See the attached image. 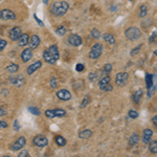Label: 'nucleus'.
Returning a JSON list of instances; mask_svg holds the SVG:
<instances>
[{"mask_svg": "<svg viewBox=\"0 0 157 157\" xmlns=\"http://www.w3.org/2000/svg\"><path fill=\"white\" fill-rule=\"evenodd\" d=\"M154 55L157 56V50H155V52H154Z\"/></svg>", "mask_w": 157, "mask_h": 157, "instance_id": "obj_49", "label": "nucleus"}, {"mask_svg": "<svg viewBox=\"0 0 157 157\" xmlns=\"http://www.w3.org/2000/svg\"><path fill=\"white\" fill-rule=\"evenodd\" d=\"M19 129H20L19 121L16 120V121H14V130H15V131H19Z\"/></svg>", "mask_w": 157, "mask_h": 157, "instance_id": "obj_44", "label": "nucleus"}, {"mask_svg": "<svg viewBox=\"0 0 157 157\" xmlns=\"http://www.w3.org/2000/svg\"><path fill=\"white\" fill-rule=\"evenodd\" d=\"M145 80H146V87H147V89H148L149 92H150L151 89H152V87H153V75H152L151 73L147 72Z\"/></svg>", "mask_w": 157, "mask_h": 157, "instance_id": "obj_21", "label": "nucleus"}, {"mask_svg": "<svg viewBox=\"0 0 157 157\" xmlns=\"http://www.w3.org/2000/svg\"><path fill=\"white\" fill-rule=\"evenodd\" d=\"M6 70L10 73H16L18 72L19 70V65L18 64H15V63H11L6 66Z\"/></svg>", "mask_w": 157, "mask_h": 157, "instance_id": "obj_25", "label": "nucleus"}, {"mask_svg": "<svg viewBox=\"0 0 157 157\" xmlns=\"http://www.w3.org/2000/svg\"><path fill=\"white\" fill-rule=\"evenodd\" d=\"M103 54V45L101 43H95L92 47H91L89 52V58L92 60H97L102 56Z\"/></svg>", "mask_w": 157, "mask_h": 157, "instance_id": "obj_3", "label": "nucleus"}, {"mask_svg": "<svg viewBox=\"0 0 157 157\" xmlns=\"http://www.w3.org/2000/svg\"><path fill=\"white\" fill-rule=\"evenodd\" d=\"M97 77H98V75H97V73H95V72H91L90 75H88V78H89L90 82H94L95 78H97Z\"/></svg>", "mask_w": 157, "mask_h": 157, "instance_id": "obj_41", "label": "nucleus"}, {"mask_svg": "<svg viewBox=\"0 0 157 157\" xmlns=\"http://www.w3.org/2000/svg\"><path fill=\"white\" fill-rule=\"evenodd\" d=\"M48 52H49V54L54 57V59L56 61H58L59 60V58H60V52H59V48H58V46L56 44L54 45H50V46L48 47Z\"/></svg>", "mask_w": 157, "mask_h": 157, "instance_id": "obj_17", "label": "nucleus"}, {"mask_svg": "<svg viewBox=\"0 0 157 157\" xmlns=\"http://www.w3.org/2000/svg\"><path fill=\"white\" fill-rule=\"evenodd\" d=\"M6 114V111L4 110L3 108H1V107H0V116H4Z\"/></svg>", "mask_w": 157, "mask_h": 157, "instance_id": "obj_46", "label": "nucleus"}, {"mask_svg": "<svg viewBox=\"0 0 157 157\" xmlns=\"http://www.w3.org/2000/svg\"><path fill=\"white\" fill-rule=\"evenodd\" d=\"M55 141H56V144H57L59 147H64L65 145H66V143H67V140L65 139V137H63L62 135H58V136H56L55 137Z\"/></svg>", "mask_w": 157, "mask_h": 157, "instance_id": "obj_26", "label": "nucleus"}, {"mask_svg": "<svg viewBox=\"0 0 157 157\" xmlns=\"http://www.w3.org/2000/svg\"><path fill=\"white\" fill-rule=\"evenodd\" d=\"M152 136H153V131L151 129H145L143 132V143L148 145L152 140Z\"/></svg>", "mask_w": 157, "mask_h": 157, "instance_id": "obj_15", "label": "nucleus"}, {"mask_svg": "<svg viewBox=\"0 0 157 157\" xmlns=\"http://www.w3.org/2000/svg\"><path fill=\"white\" fill-rule=\"evenodd\" d=\"M91 136H92V131L89 130V129L80 131V133H78V137L81 139H89Z\"/></svg>", "mask_w": 157, "mask_h": 157, "instance_id": "obj_23", "label": "nucleus"}, {"mask_svg": "<svg viewBox=\"0 0 157 157\" xmlns=\"http://www.w3.org/2000/svg\"><path fill=\"white\" fill-rule=\"evenodd\" d=\"M17 18L16 14L14 12L11 11V10H1L0 11V19L2 20H15Z\"/></svg>", "mask_w": 157, "mask_h": 157, "instance_id": "obj_10", "label": "nucleus"}, {"mask_svg": "<svg viewBox=\"0 0 157 157\" xmlns=\"http://www.w3.org/2000/svg\"><path fill=\"white\" fill-rule=\"evenodd\" d=\"M156 37H157V32H153V33H152V35L150 36V38H149V42L154 43V42H155Z\"/></svg>", "mask_w": 157, "mask_h": 157, "instance_id": "obj_40", "label": "nucleus"}, {"mask_svg": "<svg viewBox=\"0 0 157 157\" xmlns=\"http://www.w3.org/2000/svg\"><path fill=\"white\" fill-rule=\"evenodd\" d=\"M67 41H68V43H69L70 45H72V46H75V47L82 45V43H83L82 38L78 36V35H75V34L70 35V36L68 37Z\"/></svg>", "mask_w": 157, "mask_h": 157, "instance_id": "obj_11", "label": "nucleus"}, {"mask_svg": "<svg viewBox=\"0 0 157 157\" xmlns=\"http://www.w3.org/2000/svg\"><path fill=\"white\" fill-rule=\"evenodd\" d=\"M29 43V34H22V36L20 37L19 40H18V45L20 47H23V46H26Z\"/></svg>", "mask_w": 157, "mask_h": 157, "instance_id": "obj_20", "label": "nucleus"}, {"mask_svg": "<svg viewBox=\"0 0 157 157\" xmlns=\"http://www.w3.org/2000/svg\"><path fill=\"white\" fill-rule=\"evenodd\" d=\"M66 111L64 109H52V110H46L45 111V115L48 118H55V117H65L66 116Z\"/></svg>", "mask_w": 157, "mask_h": 157, "instance_id": "obj_4", "label": "nucleus"}, {"mask_svg": "<svg viewBox=\"0 0 157 157\" xmlns=\"http://www.w3.org/2000/svg\"><path fill=\"white\" fill-rule=\"evenodd\" d=\"M125 36L130 41H135L141 37V30L136 26H130L125 30Z\"/></svg>", "mask_w": 157, "mask_h": 157, "instance_id": "obj_2", "label": "nucleus"}, {"mask_svg": "<svg viewBox=\"0 0 157 157\" xmlns=\"http://www.w3.org/2000/svg\"><path fill=\"white\" fill-rule=\"evenodd\" d=\"M128 114H129V117L133 118V120H136V118L139 116V113L137 112V111H135V110H129Z\"/></svg>", "mask_w": 157, "mask_h": 157, "instance_id": "obj_34", "label": "nucleus"}, {"mask_svg": "<svg viewBox=\"0 0 157 157\" xmlns=\"http://www.w3.org/2000/svg\"><path fill=\"white\" fill-rule=\"evenodd\" d=\"M90 34H91V36H92V38H94V39H100L101 36H102L101 32L98 29H92L90 32Z\"/></svg>", "mask_w": 157, "mask_h": 157, "instance_id": "obj_30", "label": "nucleus"}, {"mask_svg": "<svg viewBox=\"0 0 157 157\" xmlns=\"http://www.w3.org/2000/svg\"><path fill=\"white\" fill-rule=\"evenodd\" d=\"M32 58H33V49L32 48H25L23 52H21V59L24 63L29 62Z\"/></svg>", "mask_w": 157, "mask_h": 157, "instance_id": "obj_16", "label": "nucleus"}, {"mask_svg": "<svg viewBox=\"0 0 157 157\" xmlns=\"http://www.w3.org/2000/svg\"><path fill=\"white\" fill-rule=\"evenodd\" d=\"M40 42H41V40H40V37L38 36V35H33L32 38L29 39V48L32 49H36L38 46L40 45Z\"/></svg>", "mask_w": 157, "mask_h": 157, "instance_id": "obj_14", "label": "nucleus"}, {"mask_svg": "<svg viewBox=\"0 0 157 157\" xmlns=\"http://www.w3.org/2000/svg\"><path fill=\"white\" fill-rule=\"evenodd\" d=\"M143 94H144V90L141 89V88H138L137 90L134 91L133 95H132V100L133 102L135 104H138L139 101H140V98H143Z\"/></svg>", "mask_w": 157, "mask_h": 157, "instance_id": "obj_19", "label": "nucleus"}, {"mask_svg": "<svg viewBox=\"0 0 157 157\" xmlns=\"http://www.w3.org/2000/svg\"><path fill=\"white\" fill-rule=\"evenodd\" d=\"M139 139H140V137H139L138 134L137 133H133L132 135L130 136V138H129V146H130V147L136 146L138 144Z\"/></svg>", "mask_w": 157, "mask_h": 157, "instance_id": "obj_22", "label": "nucleus"}, {"mask_svg": "<svg viewBox=\"0 0 157 157\" xmlns=\"http://www.w3.org/2000/svg\"><path fill=\"white\" fill-rule=\"evenodd\" d=\"M43 59H44V61L46 63H48V64H56V63H57V61L54 59V57L49 54L48 49L44 50V52H43Z\"/></svg>", "mask_w": 157, "mask_h": 157, "instance_id": "obj_18", "label": "nucleus"}, {"mask_svg": "<svg viewBox=\"0 0 157 157\" xmlns=\"http://www.w3.org/2000/svg\"><path fill=\"white\" fill-rule=\"evenodd\" d=\"M34 18L35 20L37 21V23L40 25V26H44V23H43V21L42 20H40L39 18H38V16H37V14H34Z\"/></svg>", "mask_w": 157, "mask_h": 157, "instance_id": "obj_42", "label": "nucleus"}, {"mask_svg": "<svg viewBox=\"0 0 157 157\" xmlns=\"http://www.w3.org/2000/svg\"><path fill=\"white\" fill-rule=\"evenodd\" d=\"M66 32H67V29H66V27L65 26H59L57 29V30H56V33H57V35H59V36H64L65 34H66Z\"/></svg>", "mask_w": 157, "mask_h": 157, "instance_id": "obj_31", "label": "nucleus"}, {"mask_svg": "<svg viewBox=\"0 0 157 157\" xmlns=\"http://www.w3.org/2000/svg\"><path fill=\"white\" fill-rule=\"evenodd\" d=\"M111 71H112V64H110V63L105 64V66L103 68V72L106 73V75H108V73H110Z\"/></svg>", "mask_w": 157, "mask_h": 157, "instance_id": "obj_32", "label": "nucleus"}, {"mask_svg": "<svg viewBox=\"0 0 157 157\" xmlns=\"http://www.w3.org/2000/svg\"><path fill=\"white\" fill-rule=\"evenodd\" d=\"M129 73L128 72H118L115 77V84L120 87H123L128 83Z\"/></svg>", "mask_w": 157, "mask_h": 157, "instance_id": "obj_7", "label": "nucleus"}, {"mask_svg": "<svg viewBox=\"0 0 157 157\" xmlns=\"http://www.w3.org/2000/svg\"><path fill=\"white\" fill-rule=\"evenodd\" d=\"M48 1H49V0H43V3H44V4H47V3H48Z\"/></svg>", "mask_w": 157, "mask_h": 157, "instance_id": "obj_48", "label": "nucleus"}, {"mask_svg": "<svg viewBox=\"0 0 157 157\" xmlns=\"http://www.w3.org/2000/svg\"><path fill=\"white\" fill-rule=\"evenodd\" d=\"M57 97L61 101H69L71 98V93L70 91H68L67 89H61L57 91Z\"/></svg>", "mask_w": 157, "mask_h": 157, "instance_id": "obj_12", "label": "nucleus"}, {"mask_svg": "<svg viewBox=\"0 0 157 157\" xmlns=\"http://www.w3.org/2000/svg\"><path fill=\"white\" fill-rule=\"evenodd\" d=\"M141 47H143V44H139V45H137V46H136L135 48H133V49L130 52V56H132V57H134V56H136V55L138 54L139 52H140Z\"/></svg>", "mask_w": 157, "mask_h": 157, "instance_id": "obj_33", "label": "nucleus"}, {"mask_svg": "<svg viewBox=\"0 0 157 157\" xmlns=\"http://www.w3.org/2000/svg\"><path fill=\"white\" fill-rule=\"evenodd\" d=\"M129 1H133V0H129Z\"/></svg>", "mask_w": 157, "mask_h": 157, "instance_id": "obj_50", "label": "nucleus"}, {"mask_svg": "<svg viewBox=\"0 0 157 157\" xmlns=\"http://www.w3.org/2000/svg\"><path fill=\"white\" fill-rule=\"evenodd\" d=\"M152 121H153L154 126H155V127H157V114L154 115V117H153V120H152Z\"/></svg>", "mask_w": 157, "mask_h": 157, "instance_id": "obj_47", "label": "nucleus"}, {"mask_svg": "<svg viewBox=\"0 0 157 157\" xmlns=\"http://www.w3.org/2000/svg\"><path fill=\"white\" fill-rule=\"evenodd\" d=\"M7 127V123L4 121H0V129H4Z\"/></svg>", "mask_w": 157, "mask_h": 157, "instance_id": "obj_45", "label": "nucleus"}, {"mask_svg": "<svg viewBox=\"0 0 157 157\" xmlns=\"http://www.w3.org/2000/svg\"><path fill=\"white\" fill-rule=\"evenodd\" d=\"M89 103H90V98H89V97H88V95H86V97L84 98V100L82 101V103H81L80 108H85L86 106H87Z\"/></svg>", "mask_w": 157, "mask_h": 157, "instance_id": "obj_35", "label": "nucleus"}, {"mask_svg": "<svg viewBox=\"0 0 157 157\" xmlns=\"http://www.w3.org/2000/svg\"><path fill=\"white\" fill-rule=\"evenodd\" d=\"M29 111L34 115H40V110L37 107H33V106H30V107H29Z\"/></svg>", "mask_w": 157, "mask_h": 157, "instance_id": "obj_36", "label": "nucleus"}, {"mask_svg": "<svg viewBox=\"0 0 157 157\" xmlns=\"http://www.w3.org/2000/svg\"><path fill=\"white\" fill-rule=\"evenodd\" d=\"M50 87L54 88V89L57 88V78L56 77H52L50 78Z\"/></svg>", "mask_w": 157, "mask_h": 157, "instance_id": "obj_38", "label": "nucleus"}, {"mask_svg": "<svg viewBox=\"0 0 157 157\" xmlns=\"http://www.w3.org/2000/svg\"><path fill=\"white\" fill-rule=\"evenodd\" d=\"M0 1H2V0H0Z\"/></svg>", "mask_w": 157, "mask_h": 157, "instance_id": "obj_51", "label": "nucleus"}, {"mask_svg": "<svg viewBox=\"0 0 157 157\" xmlns=\"http://www.w3.org/2000/svg\"><path fill=\"white\" fill-rule=\"evenodd\" d=\"M19 157H25V156H29V152H27L26 150H22L21 152L19 153Z\"/></svg>", "mask_w": 157, "mask_h": 157, "instance_id": "obj_43", "label": "nucleus"}, {"mask_svg": "<svg viewBox=\"0 0 157 157\" xmlns=\"http://www.w3.org/2000/svg\"><path fill=\"white\" fill-rule=\"evenodd\" d=\"M110 81H111V78L109 75H104V77L100 80V82H98L100 89L103 91H112L113 87L110 85Z\"/></svg>", "mask_w": 157, "mask_h": 157, "instance_id": "obj_5", "label": "nucleus"}, {"mask_svg": "<svg viewBox=\"0 0 157 157\" xmlns=\"http://www.w3.org/2000/svg\"><path fill=\"white\" fill-rule=\"evenodd\" d=\"M25 145H26V138H25L24 136H20V137L17 138V140L12 145L11 150L14 151V152L22 150Z\"/></svg>", "mask_w": 157, "mask_h": 157, "instance_id": "obj_8", "label": "nucleus"}, {"mask_svg": "<svg viewBox=\"0 0 157 157\" xmlns=\"http://www.w3.org/2000/svg\"><path fill=\"white\" fill-rule=\"evenodd\" d=\"M42 67V61H36V62L34 63V64L29 65V67H27L26 69V72L29 75H32L34 72H36L38 69H40V68Z\"/></svg>", "mask_w": 157, "mask_h": 157, "instance_id": "obj_13", "label": "nucleus"}, {"mask_svg": "<svg viewBox=\"0 0 157 157\" xmlns=\"http://www.w3.org/2000/svg\"><path fill=\"white\" fill-rule=\"evenodd\" d=\"M149 145V151L152 154H157V140H151Z\"/></svg>", "mask_w": 157, "mask_h": 157, "instance_id": "obj_27", "label": "nucleus"}, {"mask_svg": "<svg viewBox=\"0 0 157 157\" xmlns=\"http://www.w3.org/2000/svg\"><path fill=\"white\" fill-rule=\"evenodd\" d=\"M75 70H77L78 72H82L85 70V65L82 64V63H78L77 65H75Z\"/></svg>", "mask_w": 157, "mask_h": 157, "instance_id": "obj_37", "label": "nucleus"}, {"mask_svg": "<svg viewBox=\"0 0 157 157\" xmlns=\"http://www.w3.org/2000/svg\"><path fill=\"white\" fill-rule=\"evenodd\" d=\"M68 10H69V4L66 1H56L49 6V13L55 17L64 16Z\"/></svg>", "mask_w": 157, "mask_h": 157, "instance_id": "obj_1", "label": "nucleus"}, {"mask_svg": "<svg viewBox=\"0 0 157 157\" xmlns=\"http://www.w3.org/2000/svg\"><path fill=\"white\" fill-rule=\"evenodd\" d=\"M6 44H7V43H6V40L0 39V52H1L4 48H6Z\"/></svg>", "mask_w": 157, "mask_h": 157, "instance_id": "obj_39", "label": "nucleus"}, {"mask_svg": "<svg viewBox=\"0 0 157 157\" xmlns=\"http://www.w3.org/2000/svg\"><path fill=\"white\" fill-rule=\"evenodd\" d=\"M33 144H34V146L39 147V148H44V147L48 145V139H47L46 136L40 134V135L35 136L34 139H33Z\"/></svg>", "mask_w": 157, "mask_h": 157, "instance_id": "obj_6", "label": "nucleus"}, {"mask_svg": "<svg viewBox=\"0 0 157 157\" xmlns=\"http://www.w3.org/2000/svg\"><path fill=\"white\" fill-rule=\"evenodd\" d=\"M25 83V80H24V77L22 75H18L16 78V83H15V85L17 86V87H21V86H23Z\"/></svg>", "mask_w": 157, "mask_h": 157, "instance_id": "obj_28", "label": "nucleus"}, {"mask_svg": "<svg viewBox=\"0 0 157 157\" xmlns=\"http://www.w3.org/2000/svg\"><path fill=\"white\" fill-rule=\"evenodd\" d=\"M22 36V29L20 27H13L12 29L9 30V38L12 41H18L19 38Z\"/></svg>", "mask_w": 157, "mask_h": 157, "instance_id": "obj_9", "label": "nucleus"}, {"mask_svg": "<svg viewBox=\"0 0 157 157\" xmlns=\"http://www.w3.org/2000/svg\"><path fill=\"white\" fill-rule=\"evenodd\" d=\"M103 38H104V40H105L106 42L107 43H109V44H114L115 43V37L113 36L112 34H110V33H107V34H105L103 36Z\"/></svg>", "mask_w": 157, "mask_h": 157, "instance_id": "obj_24", "label": "nucleus"}, {"mask_svg": "<svg viewBox=\"0 0 157 157\" xmlns=\"http://www.w3.org/2000/svg\"><path fill=\"white\" fill-rule=\"evenodd\" d=\"M147 14H148L147 6L143 4V6H140V7H139V17H140V18H144V17L147 16Z\"/></svg>", "mask_w": 157, "mask_h": 157, "instance_id": "obj_29", "label": "nucleus"}]
</instances>
